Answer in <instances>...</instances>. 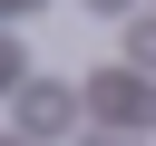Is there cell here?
Segmentation results:
<instances>
[{"label":"cell","instance_id":"5b68a950","mask_svg":"<svg viewBox=\"0 0 156 146\" xmlns=\"http://www.w3.org/2000/svg\"><path fill=\"white\" fill-rule=\"evenodd\" d=\"M88 10H98V19H127V10H136V0H88Z\"/></svg>","mask_w":156,"mask_h":146},{"label":"cell","instance_id":"ba28073f","mask_svg":"<svg viewBox=\"0 0 156 146\" xmlns=\"http://www.w3.org/2000/svg\"><path fill=\"white\" fill-rule=\"evenodd\" d=\"M0 146H20V136H0Z\"/></svg>","mask_w":156,"mask_h":146},{"label":"cell","instance_id":"8992f818","mask_svg":"<svg viewBox=\"0 0 156 146\" xmlns=\"http://www.w3.org/2000/svg\"><path fill=\"white\" fill-rule=\"evenodd\" d=\"M0 10H10V19H20V10H39V0H0Z\"/></svg>","mask_w":156,"mask_h":146},{"label":"cell","instance_id":"7a4b0ae2","mask_svg":"<svg viewBox=\"0 0 156 146\" xmlns=\"http://www.w3.org/2000/svg\"><path fill=\"white\" fill-rule=\"evenodd\" d=\"M10 97H20V136H58V127L78 117V88H58V78H39V88L20 78Z\"/></svg>","mask_w":156,"mask_h":146},{"label":"cell","instance_id":"52a82bcc","mask_svg":"<svg viewBox=\"0 0 156 146\" xmlns=\"http://www.w3.org/2000/svg\"><path fill=\"white\" fill-rule=\"evenodd\" d=\"M98 146H136V136H98Z\"/></svg>","mask_w":156,"mask_h":146},{"label":"cell","instance_id":"277c9868","mask_svg":"<svg viewBox=\"0 0 156 146\" xmlns=\"http://www.w3.org/2000/svg\"><path fill=\"white\" fill-rule=\"evenodd\" d=\"M20 78H29V58H20V49H10V39H0V97H10V88H20Z\"/></svg>","mask_w":156,"mask_h":146},{"label":"cell","instance_id":"6da1fadb","mask_svg":"<svg viewBox=\"0 0 156 146\" xmlns=\"http://www.w3.org/2000/svg\"><path fill=\"white\" fill-rule=\"evenodd\" d=\"M88 107H98L107 127H146V117H156V88H146V68H107V78L88 88Z\"/></svg>","mask_w":156,"mask_h":146},{"label":"cell","instance_id":"3957f363","mask_svg":"<svg viewBox=\"0 0 156 146\" xmlns=\"http://www.w3.org/2000/svg\"><path fill=\"white\" fill-rule=\"evenodd\" d=\"M127 68H156V19H127Z\"/></svg>","mask_w":156,"mask_h":146}]
</instances>
